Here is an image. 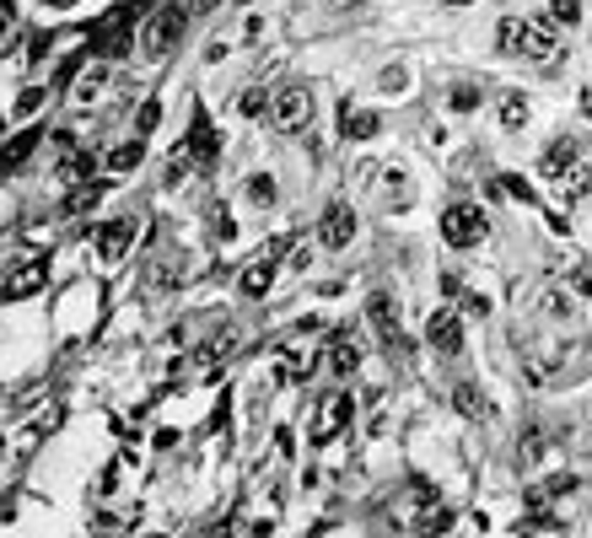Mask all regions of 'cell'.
<instances>
[{
  "instance_id": "obj_1",
  "label": "cell",
  "mask_w": 592,
  "mask_h": 538,
  "mask_svg": "<svg viewBox=\"0 0 592 538\" xmlns=\"http://www.w3.org/2000/svg\"><path fill=\"white\" fill-rule=\"evenodd\" d=\"M183 27H189L183 0H167V5L146 22V32H140V54H146V59H167V54H172V43L183 38Z\"/></svg>"
},
{
  "instance_id": "obj_2",
  "label": "cell",
  "mask_w": 592,
  "mask_h": 538,
  "mask_svg": "<svg viewBox=\"0 0 592 538\" xmlns=\"http://www.w3.org/2000/svg\"><path fill=\"white\" fill-rule=\"evenodd\" d=\"M307 119H313V92H307V86H286V92L269 97V124H275L280 135H302Z\"/></svg>"
},
{
  "instance_id": "obj_3",
  "label": "cell",
  "mask_w": 592,
  "mask_h": 538,
  "mask_svg": "<svg viewBox=\"0 0 592 538\" xmlns=\"http://www.w3.org/2000/svg\"><path fill=\"white\" fill-rule=\"evenodd\" d=\"M561 54V22L555 16H523L517 59H555Z\"/></svg>"
},
{
  "instance_id": "obj_4",
  "label": "cell",
  "mask_w": 592,
  "mask_h": 538,
  "mask_svg": "<svg viewBox=\"0 0 592 538\" xmlns=\"http://www.w3.org/2000/svg\"><path fill=\"white\" fill-rule=\"evenodd\" d=\"M485 210L480 205H447L442 210V243H453V248H474L480 237H485Z\"/></svg>"
},
{
  "instance_id": "obj_5",
  "label": "cell",
  "mask_w": 592,
  "mask_h": 538,
  "mask_svg": "<svg viewBox=\"0 0 592 538\" xmlns=\"http://www.w3.org/2000/svg\"><path fill=\"white\" fill-rule=\"evenodd\" d=\"M350 420H356V399L350 393H323L318 415H313V442H334Z\"/></svg>"
},
{
  "instance_id": "obj_6",
  "label": "cell",
  "mask_w": 592,
  "mask_h": 538,
  "mask_svg": "<svg viewBox=\"0 0 592 538\" xmlns=\"http://www.w3.org/2000/svg\"><path fill=\"white\" fill-rule=\"evenodd\" d=\"M280 253H286V243H269L259 259H248V269L237 275V291L253 302V296H264L269 286H275V269H280Z\"/></svg>"
},
{
  "instance_id": "obj_7",
  "label": "cell",
  "mask_w": 592,
  "mask_h": 538,
  "mask_svg": "<svg viewBox=\"0 0 592 538\" xmlns=\"http://www.w3.org/2000/svg\"><path fill=\"white\" fill-rule=\"evenodd\" d=\"M135 232H140V226H135L129 216L102 221V226H97V259H102V264H124V253L135 248Z\"/></svg>"
},
{
  "instance_id": "obj_8",
  "label": "cell",
  "mask_w": 592,
  "mask_h": 538,
  "mask_svg": "<svg viewBox=\"0 0 592 538\" xmlns=\"http://www.w3.org/2000/svg\"><path fill=\"white\" fill-rule=\"evenodd\" d=\"M426 340H431L437 356H458V350H464V323H458V313H453V307H437L431 323H426Z\"/></svg>"
},
{
  "instance_id": "obj_9",
  "label": "cell",
  "mask_w": 592,
  "mask_h": 538,
  "mask_svg": "<svg viewBox=\"0 0 592 538\" xmlns=\"http://www.w3.org/2000/svg\"><path fill=\"white\" fill-rule=\"evenodd\" d=\"M350 237H356V210L350 205H329L323 221H318V243L323 248H350Z\"/></svg>"
},
{
  "instance_id": "obj_10",
  "label": "cell",
  "mask_w": 592,
  "mask_h": 538,
  "mask_svg": "<svg viewBox=\"0 0 592 538\" xmlns=\"http://www.w3.org/2000/svg\"><path fill=\"white\" fill-rule=\"evenodd\" d=\"M367 323L377 329V340H383V345H393V340H399V302H393L388 291H377V296L367 302Z\"/></svg>"
},
{
  "instance_id": "obj_11",
  "label": "cell",
  "mask_w": 592,
  "mask_h": 538,
  "mask_svg": "<svg viewBox=\"0 0 592 538\" xmlns=\"http://www.w3.org/2000/svg\"><path fill=\"white\" fill-rule=\"evenodd\" d=\"M588 162V146L582 140H555L550 156H544V178H571V167Z\"/></svg>"
},
{
  "instance_id": "obj_12",
  "label": "cell",
  "mask_w": 592,
  "mask_h": 538,
  "mask_svg": "<svg viewBox=\"0 0 592 538\" xmlns=\"http://www.w3.org/2000/svg\"><path fill=\"white\" fill-rule=\"evenodd\" d=\"M216 151H221V135L210 129V119H205V113H194V129H189L183 156H189V162H216Z\"/></svg>"
},
{
  "instance_id": "obj_13",
  "label": "cell",
  "mask_w": 592,
  "mask_h": 538,
  "mask_svg": "<svg viewBox=\"0 0 592 538\" xmlns=\"http://www.w3.org/2000/svg\"><path fill=\"white\" fill-rule=\"evenodd\" d=\"M43 280H49V264H43V259H32V264H22V269L5 280V296H11V302H22V296L43 291Z\"/></svg>"
},
{
  "instance_id": "obj_14",
  "label": "cell",
  "mask_w": 592,
  "mask_h": 538,
  "mask_svg": "<svg viewBox=\"0 0 592 538\" xmlns=\"http://www.w3.org/2000/svg\"><path fill=\"white\" fill-rule=\"evenodd\" d=\"M102 162H108V172H135V167L146 162V140H140V135H129V140H124V146H113Z\"/></svg>"
},
{
  "instance_id": "obj_15",
  "label": "cell",
  "mask_w": 592,
  "mask_h": 538,
  "mask_svg": "<svg viewBox=\"0 0 592 538\" xmlns=\"http://www.w3.org/2000/svg\"><path fill=\"white\" fill-rule=\"evenodd\" d=\"M329 366H334L340 377H350V372L361 366V340H350V334H334V345H329Z\"/></svg>"
},
{
  "instance_id": "obj_16",
  "label": "cell",
  "mask_w": 592,
  "mask_h": 538,
  "mask_svg": "<svg viewBox=\"0 0 592 538\" xmlns=\"http://www.w3.org/2000/svg\"><path fill=\"white\" fill-rule=\"evenodd\" d=\"M453 410L469 415V420H490V399H485L474 383H458V388H453Z\"/></svg>"
},
{
  "instance_id": "obj_17",
  "label": "cell",
  "mask_w": 592,
  "mask_h": 538,
  "mask_svg": "<svg viewBox=\"0 0 592 538\" xmlns=\"http://www.w3.org/2000/svg\"><path fill=\"white\" fill-rule=\"evenodd\" d=\"M383 129V119L372 108H345V140H372Z\"/></svg>"
},
{
  "instance_id": "obj_18",
  "label": "cell",
  "mask_w": 592,
  "mask_h": 538,
  "mask_svg": "<svg viewBox=\"0 0 592 538\" xmlns=\"http://www.w3.org/2000/svg\"><path fill=\"white\" fill-rule=\"evenodd\" d=\"M38 140H43V129H22V135H16V140L0 151V167H5V172H11V167H22V162L38 151Z\"/></svg>"
},
{
  "instance_id": "obj_19",
  "label": "cell",
  "mask_w": 592,
  "mask_h": 538,
  "mask_svg": "<svg viewBox=\"0 0 592 538\" xmlns=\"http://www.w3.org/2000/svg\"><path fill=\"white\" fill-rule=\"evenodd\" d=\"M232 350H237V334L226 329V334H216V340H205V345H199V366H205V372H216Z\"/></svg>"
},
{
  "instance_id": "obj_20",
  "label": "cell",
  "mask_w": 592,
  "mask_h": 538,
  "mask_svg": "<svg viewBox=\"0 0 592 538\" xmlns=\"http://www.w3.org/2000/svg\"><path fill=\"white\" fill-rule=\"evenodd\" d=\"M420 534H426V538H447V534H453V507H437V501H426Z\"/></svg>"
},
{
  "instance_id": "obj_21",
  "label": "cell",
  "mask_w": 592,
  "mask_h": 538,
  "mask_svg": "<svg viewBox=\"0 0 592 538\" xmlns=\"http://www.w3.org/2000/svg\"><path fill=\"white\" fill-rule=\"evenodd\" d=\"M528 113H534L528 97H517V92L501 97V124H507V129H528Z\"/></svg>"
},
{
  "instance_id": "obj_22",
  "label": "cell",
  "mask_w": 592,
  "mask_h": 538,
  "mask_svg": "<svg viewBox=\"0 0 592 538\" xmlns=\"http://www.w3.org/2000/svg\"><path fill=\"white\" fill-rule=\"evenodd\" d=\"M102 86H108V70H102V65H92V70L75 81V102H97V97H102Z\"/></svg>"
},
{
  "instance_id": "obj_23",
  "label": "cell",
  "mask_w": 592,
  "mask_h": 538,
  "mask_svg": "<svg viewBox=\"0 0 592 538\" xmlns=\"http://www.w3.org/2000/svg\"><path fill=\"white\" fill-rule=\"evenodd\" d=\"M517 38H523V16H501V27H496V49H501V54H517Z\"/></svg>"
},
{
  "instance_id": "obj_24",
  "label": "cell",
  "mask_w": 592,
  "mask_h": 538,
  "mask_svg": "<svg viewBox=\"0 0 592 538\" xmlns=\"http://www.w3.org/2000/svg\"><path fill=\"white\" fill-rule=\"evenodd\" d=\"M156 124H162V102H156V97H146V102H140V113H135V135L146 140Z\"/></svg>"
},
{
  "instance_id": "obj_25",
  "label": "cell",
  "mask_w": 592,
  "mask_h": 538,
  "mask_svg": "<svg viewBox=\"0 0 592 538\" xmlns=\"http://www.w3.org/2000/svg\"><path fill=\"white\" fill-rule=\"evenodd\" d=\"M237 108H243V113H248V119H264V113H269V92H264V86H248V92H243V102H237Z\"/></svg>"
},
{
  "instance_id": "obj_26",
  "label": "cell",
  "mask_w": 592,
  "mask_h": 538,
  "mask_svg": "<svg viewBox=\"0 0 592 538\" xmlns=\"http://www.w3.org/2000/svg\"><path fill=\"white\" fill-rule=\"evenodd\" d=\"M248 199H253V205H275V178H269V172H253V178H248Z\"/></svg>"
},
{
  "instance_id": "obj_27",
  "label": "cell",
  "mask_w": 592,
  "mask_h": 538,
  "mask_svg": "<svg viewBox=\"0 0 592 538\" xmlns=\"http://www.w3.org/2000/svg\"><path fill=\"white\" fill-rule=\"evenodd\" d=\"M210 232H216L221 243H232V237H237V221H232V210H226V205H210Z\"/></svg>"
},
{
  "instance_id": "obj_28",
  "label": "cell",
  "mask_w": 592,
  "mask_h": 538,
  "mask_svg": "<svg viewBox=\"0 0 592 538\" xmlns=\"http://www.w3.org/2000/svg\"><path fill=\"white\" fill-rule=\"evenodd\" d=\"M43 97H49V92H43V86H27V92H22V97H16V108H11V113H16V119H32V113H38V108H43Z\"/></svg>"
},
{
  "instance_id": "obj_29",
  "label": "cell",
  "mask_w": 592,
  "mask_h": 538,
  "mask_svg": "<svg viewBox=\"0 0 592 538\" xmlns=\"http://www.w3.org/2000/svg\"><path fill=\"white\" fill-rule=\"evenodd\" d=\"M539 313H544V318H566V313H571V296H566V291H550V296L539 302Z\"/></svg>"
},
{
  "instance_id": "obj_30",
  "label": "cell",
  "mask_w": 592,
  "mask_h": 538,
  "mask_svg": "<svg viewBox=\"0 0 592 538\" xmlns=\"http://www.w3.org/2000/svg\"><path fill=\"white\" fill-rule=\"evenodd\" d=\"M555 22H582V0H555Z\"/></svg>"
},
{
  "instance_id": "obj_31",
  "label": "cell",
  "mask_w": 592,
  "mask_h": 538,
  "mask_svg": "<svg viewBox=\"0 0 592 538\" xmlns=\"http://www.w3.org/2000/svg\"><path fill=\"white\" fill-rule=\"evenodd\" d=\"M453 108H458V113L480 108V92H474V86H458V92H453Z\"/></svg>"
},
{
  "instance_id": "obj_32",
  "label": "cell",
  "mask_w": 592,
  "mask_h": 538,
  "mask_svg": "<svg viewBox=\"0 0 592 538\" xmlns=\"http://www.w3.org/2000/svg\"><path fill=\"white\" fill-rule=\"evenodd\" d=\"M566 280H571V291H577V296H588V259H577Z\"/></svg>"
},
{
  "instance_id": "obj_33",
  "label": "cell",
  "mask_w": 592,
  "mask_h": 538,
  "mask_svg": "<svg viewBox=\"0 0 592 538\" xmlns=\"http://www.w3.org/2000/svg\"><path fill=\"white\" fill-rule=\"evenodd\" d=\"M464 307H469L474 318H485V313H490V296H485V291H469V296H464Z\"/></svg>"
},
{
  "instance_id": "obj_34",
  "label": "cell",
  "mask_w": 592,
  "mask_h": 538,
  "mask_svg": "<svg viewBox=\"0 0 592 538\" xmlns=\"http://www.w3.org/2000/svg\"><path fill=\"white\" fill-rule=\"evenodd\" d=\"M27 59H32V65H43V59H49V32H38V38H32V54H27Z\"/></svg>"
},
{
  "instance_id": "obj_35",
  "label": "cell",
  "mask_w": 592,
  "mask_h": 538,
  "mask_svg": "<svg viewBox=\"0 0 592 538\" xmlns=\"http://www.w3.org/2000/svg\"><path fill=\"white\" fill-rule=\"evenodd\" d=\"M442 296H464V280L453 269H442Z\"/></svg>"
},
{
  "instance_id": "obj_36",
  "label": "cell",
  "mask_w": 592,
  "mask_h": 538,
  "mask_svg": "<svg viewBox=\"0 0 592 538\" xmlns=\"http://www.w3.org/2000/svg\"><path fill=\"white\" fill-rule=\"evenodd\" d=\"M92 534H102V538H113V534H119V517H97V523H92Z\"/></svg>"
},
{
  "instance_id": "obj_37",
  "label": "cell",
  "mask_w": 592,
  "mask_h": 538,
  "mask_svg": "<svg viewBox=\"0 0 592 538\" xmlns=\"http://www.w3.org/2000/svg\"><path fill=\"white\" fill-rule=\"evenodd\" d=\"M11 16H16V0H0V38H5V27H11Z\"/></svg>"
},
{
  "instance_id": "obj_38",
  "label": "cell",
  "mask_w": 592,
  "mask_h": 538,
  "mask_svg": "<svg viewBox=\"0 0 592 538\" xmlns=\"http://www.w3.org/2000/svg\"><path fill=\"white\" fill-rule=\"evenodd\" d=\"M442 5H453V11H464V5H474V0H442Z\"/></svg>"
},
{
  "instance_id": "obj_39",
  "label": "cell",
  "mask_w": 592,
  "mask_h": 538,
  "mask_svg": "<svg viewBox=\"0 0 592 538\" xmlns=\"http://www.w3.org/2000/svg\"><path fill=\"white\" fill-rule=\"evenodd\" d=\"M49 5H54V11H65V5H75V0H49Z\"/></svg>"
},
{
  "instance_id": "obj_40",
  "label": "cell",
  "mask_w": 592,
  "mask_h": 538,
  "mask_svg": "<svg viewBox=\"0 0 592 538\" xmlns=\"http://www.w3.org/2000/svg\"><path fill=\"white\" fill-rule=\"evenodd\" d=\"M329 5H334V11H345V5H350V0H329Z\"/></svg>"
}]
</instances>
